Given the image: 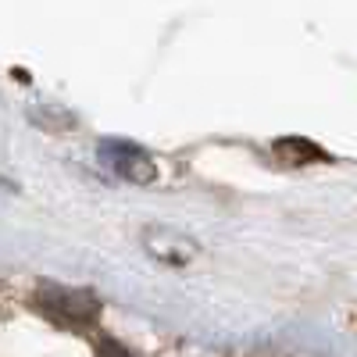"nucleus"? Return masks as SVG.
Segmentation results:
<instances>
[{
  "label": "nucleus",
  "instance_id": "nucleus-1",
  "mask_svg": "<svg viewBox=\"0 0 357 357\" xmlns=\"http://www.w3.org/2000/svg\"><path fill=\"white\" fill-rule=\"evenodd\" d=\"M33 304L43 318H50L57 329H68V333H89L100 318V304L93 293L72 289L61 282H40L33 293Z\"/></svg>",
  "mask_w": 357,
  "mask_h": 357
},
{
  "label": "nucleus",
  "instance_id": "nucleus-2",
  "mask_svg": "<svg viewBox=\"0 0 357 357\" xmlns=\"http://www.w3.org/2000/svg\"><path fill=\"white\" fill-rule=\"evenodd\" d=\"M100 161L114 172L122 175L126 183H136V186H146L158 178V165L154 158L139 151L136 143H126V139H111V143H100Z\"/></svg>",
  "mask_w": 357,
  "mask_h": 357
},
{
  "label": "nucleus",
  "instance_id": "nucleus-3",
  "mask_svg": "<svg viewBox=\"0 0 357 357\" xmlns=\"http://www.w3.org/2000/svg\"><path fill=\"white\" fill-rule=\"evenodd\" d=\"M143 247L151 257L165 261V264H190L197 254H200V243L183 236L178 229H168V225H151L143 229Z\"/></svg>",
  "mask_w": 357,
  "mask_h": 357
},
{
  "label": "nucleus",
  "instance_id": "nucleus-4",
  "mask_svg": "<svg viewBox=\"0 0 357 357\" xmlns=\"http://www.w3.org/2000/svg\"><path fill=\"white\" fill-rule=\"evenodd\" d=\"M275 158L286 168H307L311 161H329V154H325L318 143L304 139V136H282V139H275Z\"/></svg>",
  "mask_w": 357,
  "mask_h": 357
},
{
  "label": "nucleus",
  "instance_id": "nucleus-5",
  "mask_svg": "<svg viewBox=\"0 0 357 357\" xmlns=\"http://www.w3.org/2000/svg\"><path fill=\"white\" fill-rule=\"evenodd\" d=\"M29 118H33L40 129H47V132H68V129H75V118L68 111H61V107H54L50 114H43V104H36L33 111H29Z\"/></svg>",
  "mask_w": 357,
  "mask_h": 357
}]
</instances>
